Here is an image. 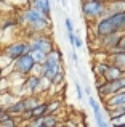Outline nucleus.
<instances>
[{"instance_id":"obj_32","label":"nucleus","mask_w":125,"mask_h":127,"mask_svg":"<svg viewBox=\"0 0 125 127\" xmlns=\"http://www.w3.org/2000/svg\"><path fill=\"white\" fill-rule=\"evenodd\" d=\"M61 5H62V6H66V5H67V3H66V0H61Z\"/></svg>"},{"instance_id":"obj_23","label":"nucleus","mask_w":125,"mask_h":127,"mask_svg":"<svg viewBox=\"0 0 125 127\" xmlns=\"http://www.w3.org/2000/svg\"><path fill=\"white\" fill-rule=\"evenodd\" d=\"M61 108V103L58 101V100H53V101H48V113H51V114H56L58 109Z\"/></svg>"},{"instance_id":"obj_12","label":"nucleus","mask_w":125,"mask_h":127,"mask_svg":"<svg viewBox=\"0 0 125 127\" xmlns=\"http://www.w3.org/2000/svg\"><path fill=\"white\" fill-rule=\"evenodd\" d=\"M106 58L111 64H114V66H117V68H120L122 71H125V50L117 48V50H114V52L107 53Z\"/></svg>"},{"instance_id":"obj_29","label":"nucleus","mask_w":125,"mask_h":127,"mask_svg":"<svg viewBox=\"0 0 125 127\" xmlns=\"http://www.w3.org/2000/svg\"><path fill=\"white\" fill-rule=\"evenodd\" d=\"M75 50H77V48H72L71 50V60L77 64V63H79V56H77V53H75Z\"/></svg>"},{"instance_id":"obj_20","label":"nucleus","mask_w":125,"mask_h":127,"mask_svg":"<svg viewBox=\"0 0 125 127\" xmlns=\"http://www.w3.org/2000/svg\"><path fill=\"white\" fill-rule=\"evenodd\" d=\"M43 126L45 127H60V121H58L56 114H51V113H48L47 116H43Z\"/></svg>"},{"instance_id":"obj_24","label":"nucleus","mask_w":125,"mask_h":127,"mask_svg":"<svg viewBox=\"0 0 125 127\" xmlns=\"http://www.w3.org/2000/svg\"><path fill=\"white\" fill-rule=\"evenodd\" d=\"M64 71H60L56 76H55V79H53V85H61L62 82H64Z\"/></svg>"},{"instance_id":"obj_19","label":"nucleus","mask_w":125,"mask_h":127,"mask_svg":"<svg viewBox=\"0 0 125 127\" xmlns=\"http://www.w3.org/2000/svg\"><path fill=\"white\" fill-rule=\"evenodd\" d=\"M48 114V103H40V105L37 106V108L32 109V116H34V119H39V118H43V116Z\"/></svg>"},{"instance_id":"obj_3","label":"nucleus","mask_w":125,"mask_h":127,"mask_svg":"<svg viewBox=\"0 0 125 127\" xmlns=\"http://www.w3.org/2000/svg\"><path fill=\"white\" fill-rule=\"evenodd\" d=\"M80 10L87 23L93 24L98 19L107 15V2H98V0H82Z\"/></svg>"},{"instance_id":"obj_21","label":"nucleus","mask_w":125,"mask_h":127,"mask_svg":"<svg viewBox=\"0 0 125 127\" xmlns=\"http://www.w3.org/2000/svg\"><path fill=\"white\" fill-rule=\"evenodd\" d=\"M31 55L34 56V60H35V63H37V64H43L45 60H47V53L42 52V50H32Z\"/></svg>"},{"instance_id":"obj_27","label":"nucleus","mask_w":125,"mask_h":127,"mask_svg":"<svg viewBox=\"0 0 125 127\" xmlns=\"http://www.w3.org/2000/svg\"><path fill=\"white\" fill-rule=\"evenodd\" d=\"M64 26H66V31L67 32H74V24H72V19L69 16L64 18Z\"/></svg>"},{"instance_id":"obj_15","label":"nucleus","mask_w":125,"mask_h":127,"mask_svg":"<svg viewBox=\"0 0 125 127\" xmlns=\"http://www.w3.org/2000/svg\"><path fill=\"white\" fill-rule=\"evenodd\" d=\"M29 3H31V6L37 8L43 15L51 16V0H29Z\"/></svg>"},{"instance_id":"obj_2","label":"nucleus","mask_w":125,"mask_h":127,"mask_svg":"<svg viewBox=\"0 0 125 127\" xmlns=\"http://www.w3.org/2000/svg\"><path fill=\"white\" fill-rule=\"evenodd\" d=\"M19 23L27 26L29 31H31V35L45 32L51 26L50 16L43 15L42 11H39L37 8H34V6H31V5L19 13Z\"/></svg>"},{"instance_id":"obj_30","label":"nucleus","mask_w":125,"mask_h":127,"mask_svg":"<svg viewBox=\"0 0 125 127\" xmlns=\"http://www.w3.org/2000/svg\"><path fill=\"white\" fill-rule=\"evenodd\" d=\"M119 48H120V50H125V32H122V35H120V42H119Z\"/></svg>"},{"instance_id":"obj_16","label":"nucleus","mask_w":125,"mask_h":127,"mask_svg":"<svg viewBox=\"0 0 125 127\" xmlns=\"http://www.w3.org/2000/svg\"><path fill=\"white\" fill-rule=\"evenodd\" d=\"M122 76H125V71H122L120 68H117L114 64H109V68H107V71H106L103 79L104 81H114V79H119Z\"/></svg>"},{"instance_id":"obj_25","label":"nucleus","mask_w":125,"mask_h":127,"mask_svg":"<svg viewBox=\"0 0 125 127\" xmlns=\"http://www.w3.org/2000/svg\"><path fill=\"white\" fill-rule=\"evenodd\" d=\"M0 127H18V122H16L15 118H10V119H6V121L0 122Z\"/></svg>"},{"instance_id":"obj_37","label":"nucleus","mask_w":125,"mask_h":127,"mask_svg":"<svg viewBox=\"0 0 125 127\" xmlns=\"http://www.w3.org/2000/svg\"><path fill=\"white\" fill-rule=\"evenodd\" d=\"M122 127H125V126H122Z\"/></svg>"},{"instance_id":"obj_8","label":"nucleus","mask_w":125,"mask_h":127,"mask_svg":"<svg viewBox=\"0 0 125 127\" xmlns=\"http://www.w3.org/2000/svg\"><path fill=\"white\" fill-rule=\"evenodd\" d=\"M120 35L122 34H109V35H103V37H95V40L98 42L100 48L103 50V52H106V55H107V53H111V52L119 48Z\"/></svg>"},{"instance_id":"obj_7","label":"nucleus","mask_w":125,"mask_h":127,"mask_svg":"<svg viewBox=\"0 0 125 127\" xmlns=\"http://www.w3.org/2000/svg\"><path fill=\"white\" fill-rule=\"evenodd\" d=\"M29 45H31V52L32 50H42V52H45V53H50L51 50L55 48V43L51 40V37L47 35L45 32L32 34L31 40H29Z\"/></svg>"},{"instance_id":"obj_17","label":"nucleus","mask_w":125,"mask_h":127,"mask_svg":"<svg viewBox=\"0 0 125 127\" xmlns=\"http://www.w3.org/2000/svg\"><path fill=\"white\" fill-rule=\"evenodd\" d=\"M109 64H111V63L107 61V58H104L103 61H96V63H95L93 71H95V74H96V77L103 79L104 74H106V71H107V68H109Z\"/></svg>"},{"instance_id":"obj_1","label":"nucleus","mask_w":125,"mask_h":127,"mask_svg":"<svg viewBox=\"0 0 125 127\" xmlns=\"http://www.w3.org/2000/svg\"><path fill=\"white\" fill-rule=\"evenodd\" d=\"M125 32V11L106 15L104 18L93 23V35L103 37L109 34H122Z\"/></svg>"},{"instance_id":"obj_9","label":"nucleus","mask_w":125,"mask_h":127,"mask_svg":"<svg viewBox=\"0 0 125 127\" xmlns=\"http://www.w3.org/2000/svg\"><path fill=\"white\" fill-rule=\"evenodd\" d=\"M40 85H42V76L39 74H29L24 77V82H22V87L21 93H29V95H32V93H37L39 90H40Z\"/></svg>"},{"instance_id":"obj_36","label":"nucleus","mask_w":125,"mask_h":127,"mask_svg":"<svg viewBox=\"0 0 125 127\" xmlns=\"http://www.w3.org/2000/svg\"><path fill=\"white\" fill-rule=\"evenodd\" d=\"M40 127H45V126H40Z\"/></svg>"},{"instance_id":"obj_31","label":"nucleus","mask_w":125,"mask_h":127,"mask_svg":"<svg viewBox=\"0 0 125 127\" xmlns=\"http://www.w3.org/2000/svg\"><path fill=\"white\" fill-rule=\"evenodd\" d=\"M3 113H5V108H3V106H0V118H2Z\"/></svg>"},{"instance_id":"obj_10","label":"nucleus","mask_w":125,"mask_h":127,"mask_svg":"<svg viewBox=\"0 0 125 127\" xmlns=\"http://www.w3.org/2000/svg\"><path fill=\"white\" fill-rule=\"evenodd\" d=\"M88 105H90V108L93 109L95 121H96V126H98V127H111V122H107L106 119H104L103 111H101L100 103L96 101V98H93V96L90 95V96H88Z\"/></svg>"},{"instance_id":"obj_34","label":"nucleus","mask_w":125,"mask_h":127,"mask_svg":"<svg viewBox=\"0 0 125 127\" xmlns=\"http://www.w3.org/2000/svg\"><path fill=\"white\" fill-rule=\"evenodd\" d=\"M2 3H5V0H0V5H2Z\"/></svg>"},{"instance_id":"obj_33","label":"nucleus","mask_w":125,"mask_h":127,"mask_svg":"<svg viewBox=\"0 0 125 127\" xmlns=\"http://www.w3.org/2000/svg\"><path fill=\"white\" fill-rule=\"evenodd\" d=\"M98 2H111V0H98Z\"/></svg>"},{"instance_id":"obj_35","label":"nucleus","mask_w":125,"mask_h":127,"mask_svg":"<svg viewBox=\"0 0 125 127\" xmlns=\"http://www.w3.org/2000/svg\"><path fill=\"white\" fill-rule=\"evenodd\" d=\"M2 93H3V92H2V90H0V98H2Z\"/></svg>"},{"instance_id":"obj_11","label":"nucleus","mask_w":125,"mask_h":127,"mask_svg":"<svg viewBox=\"0 0 125 127\" xmlns=\"http://www.w3.org/2000/svg\"><path fill=\"white\" fill-rule=\"evenodd\" d=\"M45 64L50 66V68H55L58 71H62V53L60 48L55 47L50 53H47V60H45Z\"/></svg>"},{"instance_id":"obj_5","label":"nucleus","mask_w":125,"mask_h":127,"mask_svg":"<svg viewBox=\"0 0 125 127\" xmlns=\"http://www.w3.org/2000/svg\"><path fill=\"white\" fill-rule=\"evenodd\" d=\"M13 66V71L18 72V74H21L22 77H26V76L32 74L35 69V66H37V63H35L34 56L31 55V53H24V55H21L19 58H16L15 61L11 63Z\"/></svg>"},{"instance_id":"obj_6","label":"nucleus","mask_w":125,"mask_h":127,"mask_svg":"<svg viewBox=\"0 0 125 127\" xmlns=\"http://www.w3.org/2000/svg\"><path fill=\"white\" fill-rule=\"evenodd\" d=\"M24 53H31V45H29V40H16L11 42L10 45H6L5 48L2 50V55L5 56L10 61H15L16 58H19Z\"/></svg>"},{"instance_id":"obj_28","label":"nucleus","mask_w":125,"mask_h":127,"mask_svg":"<svg viewBox=\"0 0 125 127\" xmlns=\"http://www.w3.org/2000/svg\"><path fill=\"white\" fill-rule=\"evenodd\" d=\"M74 47H75L77 50L83 47V40H82V39H80V35H77V34H75V43H74Z\"/></svg>"},{"instance_id":"obj_4","label":"nucleus","mask_w":125,"mask_h":127,"mask_svg":"<svg viewBox=\"0 0 125 127\" xmlns=\"http://www.w3.org/2000/svg\"><path fill=\"white\" fill-rule=\"evenodd\" d=\"M124 89H125V76H122L119 79H114V81H103L100 85H96V92L103 100L116 95Z\"/></svg>"},{"instance_id":"obj_14","label":"nucleus","mask_w":125,"mask_h":127,"mask_svg":"<svg viewBox=\"0 0 125 127\" xmlns=\"http://www.w3.org/2000/svg\"><path fill=\"white\" fill-rule=\"evenodd\" d=\"M104 103H106V109H112V108H117V106L125 105V89L120 90V92L116 93V95L106 98Z\"/></svg>"},{"instance_id":"obj_22","label":"nucleus","mask_w":125,"mask_h":127,"mask_svg":"<svg viewBox=\"0 0 125 127\" xmlns=\"http://www.w3.org/2000/svg\"><path fill=\"white\" fill-rule=\"evenodd\" d=\"M109 122H111L112 127H122V126H125V113H124V114L116 116V118H111Z\"/></svg>"},{"instance_id":"obj_13","label":"nucleus","mask_w":125,"mask_h":127,"mask_svg":"<svg viewBox=\"0 0 125 127\" xmlns=\"http://www.w3.org/2000/svg\"><path fill=\"white\" fill-rule=\"evenodd\" d=\"M5 109H6V113L8 114H11L13 118H16V116H21L22 113L26 111V103H24V98H21V100H15V101L11 103V105H8V106H5Z\"/></svg>"},{"instance_id":"obj_26","label":"nucleus","mask_w":125,"mask_h":127,"mask_svg":"<svg viewBox=\"0 0 125 127\" xmlns=\"http://www.w3.org/2000/svg\"><path fill=\"white\" fill-rule=\"evenodd\" d=\"M75 92H77V98L82 101V100H83V95H85V89L79 84L77 81H75Z\"/></svg>"},{"instance_id":"obj_18","label":"nucleus","mask_w":125,"mask_h":127,"mask_svg":"<svg viewBox=\"0 0 125 127\" xmlns=\"http://www.w3.org/2000/svg\"><path fill=\"white\" fill-rule=\"evenodd\" d=\"M24 103H26V109H34V108H37L40 103H43L42 101V98L37 95V93H32V95H29V96H26L24 98Z\"/></svg>"}]
</instances>
